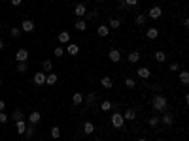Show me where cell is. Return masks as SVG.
Here are the masks:
<instances>
[{
  "label": "cell",
  "instance_id": "cell-1",
  "mask_svg": "<svg viewBox=\"0 0 189 141\" xmlns=\"http://www.w3.org/2000/svg\"><path fill=\"white\" fill-rule=\"evenodd\" d=\"M167 105H168V100L164 98L163 94H157V96H153V100H151V107H153L155 111H159V113L167 111Z\"/></svg>",
  "mask_w": 189,
  "mask_h": 141
},
{
  "label": "cell",
  "instance_id": "cell-2",
  "mask_svg": "<svg viewBox=\"0 0 189 141\" xmlns=\"http://www.w3.org/2000/svg\"><path fill=\"white\" fill-rule=\"evenodd\" d=\"M110 122H112V126H113L115 130H123V128H125V119H123L121 113H113V115L110 117Z\"/></svg>",
  "mask_w": 189,
  "mask_h": 141
},
{
  "label": "cell",
  "instance_id": "cell-3",
  "mask_svg": "<svg viewBox=\"0 0 189 141\" xmlns=\"http://www.w3.org/2000/svg\"><path fill=\"white\" fill-rule=\"evenodd\" d=\"M148 17L150 19H161L163 17V8L161 6H151L150 11H148Z\"/></svg>",
  "mask_w": 189,
  "mask_h": 141
},
{
  "label": "cell",
  "instance_id": "cell-4",
  "mask_svg": "<svg viewBox=\"0 0 189 141\" xmlns=\"http://www.w3.org/2000/svg\"><path fill=\"white\" fill-rule=\"evenodd\" d=\"M164 126H170L172 122H174V115L170 113V111H163V117H161V119H159Z\"/></svg>",
  "mask_w": 189,
  "mask_h": 141
},
{
  "label": "cell",
  "instance_id": "cell-5",
  "mask_svg": "<svg viewBox=\"0 0 189 141\" xmlns=\"http://www.w3.org/2000/svg\"><path fill=\"white\" fill-rule=\"evenodd\" d=\"M19 28H21L23 32H32V30H34V23H32L30 19H25V21L21 23V27H19Z\"/></svg>",
  "mask_w": 189,
  "mask_h": 141
},
{
  "label": "cell",
  "instance_id": "cell-6",
  "mask_svg": "<svg viewBox=\"0 0 189 141\" xmlns=\"http://www.w3.org/2000/svg\"><path fill=\"white\" fill-rule=\"evenodd\" d=\"M15 60H17V62H27V60H29V51H27V49H19V51L15 53Z\"/></svg>",
  "mask_w": 189,
  "mask_h": 141
},
{
  "label": "cell",
  "instance_id": "cell-7",
  "mask_svg": "<svg viewBox=\"0 0 189 141\" xmlns=\"http://www.w3.org/2000/svg\"><path fill=\"white\" fill-rule=\"evenodd\" d=\"M34 85H36V87L45 85V72H36V74H34Z\"/></svg>",
  "mask_w": 189,
  "mask_h": 141
},
{
  "label": "cell",
  "instance_id": "cell-8",
  "mask_svg": "<svg viewBox=\"0 0 189 141\" xmlns=\"http://www.w3.org/2000/svg\"><path fill=\"white\" fill-rule=\"evenodd\" d=\"M74 13H76L80 19H83V17L87 15V6H85V4H78V6L74 8Z\"/></svg>",
  "mask_w": 189,
  "mask_h": 141
},
{
  "label": "cell",
  "instance_id": "cell-9",
  "mask_svg": "<svg viewBox=\"0 0 189 141\" xmlns=\"http://www.w3.org/2000/svg\"><path fill=\"white\" fill-rule=\"evenodd\" d=\"M108 58H110L112 62H119V60H121V51H119V49H112V51L108 53Z\"/></svg>",
  "mask_w": 189,
  "mask_h": 141
},
{
  "label": "cell",
  "instance_id": "cell-10",
  "mask_svg": "<svg viewBox=\"0 0 189 141\" xmlns=\"http://www.w3.org/2000/svg\"><path fill=\"white\" fill-rule=\"evenodd\" d=\"M138 77H142V79H150V77H151V72H150V68H146V66L138 68Z\"/></svg>",
  "mask_w": 189,
  "mask_h": 141
},
{
  "label": "cell",
  "instance_id": "cell-11",
  "mask_svg": "<svg viewBox=\"0 0 189 141\" xmlns=\"http://www.w3.org/2000/svg\"><path fill=\"white\" fill-rule=\"evenodd\" d=\"M40 119H42L40 111H32V113L29 115V122H30V124H38V122H40Z\"/></svg>",
  "mask_w": 189,
  "mask_h": 141
},
{
  "label": "cell",
  "instance_id": "cell-12",
  "mask_svg": "<svg viewBox=\"0 0 189 141\" xmlns=\"http://www.w3.org/2000/svg\"><path fill=\"white\" fill-rule=\"evenodd\" d=\"M66 53H68V55H72V57H76V55L80 53V47H78L76 43H68V47H66Z\"/></svg>",
  "mask_w": 189,
  "mask_h": 141
},
{
  "label": "cell",
  "instance_id": "cell-13",
  "mask_svg": "<svg viewBox=\"0 0 189 141\" xmlns=\"http://www.w3.org/2000/svg\"><path fill=\"white\" fill-rule=\"evenodd\" d=\"M146 36H148L150 40H157V38H159V30H157L155 27H150V28L146 30Z\"/></svg>",
  "mask_w": 189,
  "mask_h": 141
},
{
  "label": "cell",
  "instance_id": "cell-14",
  "mask_svg": "<svg viewBox=\"0 0 189 141\" xmlns=\"http://www.w3.org/2000/svg\"><path fill=\"white\" fill-rule=\"evenodd\" d=\"M83 98H85V96H83L81 92H74V96H72V104H74V105H81V104H83Z\"/></svg>",
  "mask_w": 189,
  "mask_h": 141
},
{
  "label": "cell",
  "instance_id": "cell-15",
  "mask_svg": "<svg viewBox=\"0 0 189 141\" xmlns=\"http://www.w3.org/2000/svg\"><path fill=\"white\" fill-rule=\"evenodd\" d=\"M15 130H17V134H25V130H27V122L23 121V119L17 121V122H15Z\"/></svg>",
  "mask_w": 189,
  "mask_h": 141
},
{
  "label": "cell",
  "instance_id": "cell-16",
  "mask_svg": "<svg viewBox=\"0 0 189 141\" xmlns=\"http://www.w3.org/2000/svg\"><path fill=\"white\" fill-rule=\"evenodd\" d=\"M74 27H76V30H80V32H83V30H87V21H85V19H78Z\"/></svg>",
  "mask_w": 189,
  "mask_h": 141
},
{
  "label": "cell",
  "instance_id": "cell-17",
  "mask_svg": "<svg viewBox=\"0 0 189 141\" xmlns=\"http://www.w3.org/2000/svg\"><path fill=\"white\" fill-rule=\"evenodd\" d=\"M97 34H99L100 38H106V36L110 34V28H108V25H100V27L97 28Z\"/></svg>",
  "mask_w": 189,
  "mask_h": 141
},
{
  "label": "cell",
  "instance_id": "cell-18",
  "mask_svg": "<svg viewBox=\"0 0 189 141\" xmlns=\"http://www.w3.org/2000/svg\"><path fill=\"white\" fill-rule=\"evenodd\" d=\"M127 60H129L131 64H136V62L140 60V53H138V51H131L129 57H127Z\"/></svg>",
  "mask_w": 189,
  "mask_h": 141
},
{
  "label": "cell",
  "instance_id": "cell-19",
  "mask_svg": "<svg viewBox=\"0 0 189 141\" xmlns=\"http://www.w3.org/2000/svg\"><path fill=\"white\" fill-rule=\"evenodd\" d=\"M83 132H85L87 135H91V134L94 132V124H93L91 121H85V122H83Z\"/></svg>",
  "mask_w": 189,
  "mask_h": 141
},
{
  "label": "cell",
  "instance_id": "cell-20",
  "mask_svg": "<svg viewBox=\"0 0 189 141\" xmlns=\"http://www.w3.org/2000/svg\"><path fill=\"white\" fill-rule=\"evenodd\" d=\"M123 119H125V121H134V119H136V111H134V109H127V111L123 113Z\"/></svg>",
  "mask_w": 189,
  "mask_h": 141
},
{
  "label": "cell",
  "instance_id": "cell-21",
  "mask_svg": "<svg viewBox=\"0 0 189 141\" xmlns=\"http://www.w3.org/2000/svg\"><path fill=\"white\" fill-rule=\"evenodd\" d=\"M57 40H59V43H68V41H70V34H68L66 30H62V32L59 34Z\"/></svg>",
  "mask_w": 189,
  "mask_h": 141
},
{
  "label": "cell",
  "instance_id": "cell-22",
  "mask_svg": "<svg viewBox=\"0 0 189 141\" xmlns=\"http://www.w3.org/2000/svg\"><path fill=\"white\" fill-rule=\"evenodd\" d=\"M146 21H148V17H146L144 13H138V15H136V19H134V23H136L138 27H142V25H146Z\"/></svg>",
  "mask_w": 189,
  "mask_h": 141
},
{
  "label": "cell",
  "instance_id": "cell-23",
  "mask_svg": "<svg viewBox=\"0 0 189 141\" xmlns=\"http://www.w3.org/2000/svg\"><path fill=\"white\" fill-rule=\"evenodd\" d=\"M119 27H121V21H119V19H110V21H108V28H115V30H117Z\"/></svg>",
  "mask_w": 189,
  "mask_h": 141
},
{
  "label": "cell",
  "instance_id": "cell-24",
  "mask_svg": "<svg viewBox=\"0 0 189 141\" xmlns=\"http://www.w3.org/2000/svg\"><path fill=\"white\" fill-rule=\"evenodd\" d=\"M100 85H102L104 88H112V87H113V81H112V77H102V79H100Z\"/></svg>",
  "mask_w": 189,
  "mask_h": 141
},
{
  "label": "cell",
  "instance_id": "cell-25",
  "mask_svg": "<svg viewBox=\"0 0 189 141\" xmlns=\"http://www.w3.org/2000/svg\"><path fill=\"white\" fill-rule=\"evenodd\" d=\"M153 58H155L157 62H164V60H167V53H164V51H157V53L153 55Z\"/></svg>",
  "mask_w": 189,
  "mask_h": 141
},
{
  "label": "cell",
  "instance_id": "cell-26",
  "mask_svg": "<svg viewBox=\"0 0 189 141\" xmlns=\"http://www.w3.org/2000/svg\"><path fill=\"white\" fill-rule=\"evenodd\" d=\"M94 100H97V94H94V92H89L87 98H83V102H87V105H93Z\"/></svg>",
  "mask_w": 189,
  "mask_h": 141
},
{
  "label": "cell",
  "instance_id": "cell-27",
  "mask_svg": "<svg viewBox=\"0 0 189 141\" xmlns=\"http://www.w3.org/2000/svg\"><path fill=\"white\" fill-rule=\"evenodd\" d=\"M55 83H57V74L45 75V85H55Z\"/></svg>",
  "mask_w": 189,
  "mask_h": 141
},
{
  "label": "cell",
  "instance_id": "cell-28",
  "mask_svg": "<svg viewBox=\"0 0 189 141\" xmlns=\"http://www.w3.org/2000/svg\"><path fill=\"white\" fill-rule=\"evenodd\" d=\"M148 124H150L151 128L159 126V124H161V121H159V117H150V119H148Z\"/></svg>",
  "mask_w": 189,
  "mask_h": 141
},
{
  "label": "cell",
  "instance_id": "cell-29",
  "mask_svg": "<svg viewBox=\"0 0 189 141\" xmlns=\"http://www.w3.org/2000/svg\"><path fill=\"white\" fill-rule=\"evenodd\" d=\"M27 68H29L27 62H17V72H19V74H25V72H27Z\"/></svg>",
  "mask_w": 189,
  "mask_h": 141
},
{
  "label": "cell",
  "instance_id": "cell-30",
  "mask_svg": "<svg viewBox=\"0 0 189 141\" xmlns=\"http://www.w3.org/2000/svg\"><path fill=\"white\" fill-rule=\"evenodd\" d=\"M12 119H13L15 122H17V121H21V119H23V113H21L19 109H15V111L12 113Z\"/></svg>",
  "mask_w": 189,
  "mask_h": 141
},
{
  "label": "cell",
  "instance_id": "cell-31",
  "mask_svg": "<svg viewBox=\"0 0 189 141\" xmlns=\"http://www.w3.org/2000/svg\"><path fill=\"white\" fill-rule=\"evenodd\" d=\"M180 81H182L183 85H187V83H189V74H187V72H180Z\"/></svg>",
  "mask_w": 189,
  "mask_h": 141
},
{
  "label": "cell",
  "instance_id": "cell-32",
  "mask_svg": "<svg viewBox=\"0 0 189 141\" xmlns=\"http://www.w3.org/2000/svg\"><path fill=\"white\" fill-rule=\"evenodd\" d=\"M100 107H102V111H110V109L113 107V104H112V102H108V100H104V102L100 104Z\"/></svg>",
  "mask_w": 189,
  "mask_h": 141
},
{
  "label": "cell",
  "instance_id": "cell-33",
  "mask_svg": "<svg viewBox=\"0 0 189 141\" xmlns=\"http://www.w3.org/2000/svg\"><path fill=\"white\" fill-rule=\"evenodd\" d=\"M25 134H27V137H32V135L36 134V128H34V124H30V126H27V130H25Z\"/></svg>",
  "mask_w": 189,
  "mask_h": 141
},
{
  "label": "cell",
  "instance_id": "cell-34",
  "mask_svg": "<svg viewBox=\"0 0 189 141\" xmlns=\"http://www.w3.org/2000/svg\"><path fill=\"white\" fill-rule=\"evenodd\" d=\"M51 137H53V139H59V137H61V130H59V126H53V128H51Z\"/></svg>",
  "mask_w": 189,
  "mask_h": 141
},
{
  "label": "cell",
  "instance_id": "cell-35",
  "mask_svg": "<svg viewBox=\"0 0 189 141\" xmlns=\"http://www.w3.org/2000/svg\"><path fill=\"white\" fill-rule=\"evenodd\" d=\"M42 68H44V72H49V70L53 68V64H51V60H44V64H42Z\"/></svg>",
  "mask_w": 189,
  "mask_h": 141
},
{
  "label": "cell",
  "instance_id": "cell-36",
  "mask_svg": "<svg viewBox=\"0 0 189 141\" xmlns=\"http://www.w3.org/2000/svg\"><path fill=\"white\" fill-rule=\"evenodd\" d=\"M8 119H10V117H8L4 111H0V124H6V122H8Z\"/></svg>",
  "mask_w": 189,
  "mask_h": 141
},
{
  "label": "cell",
  "instance_id": "cell-37",
  "mask_svg": "<svg viewBox=\"0 0 189 141\" xmlns=\"http://www.w3.org/2000/svg\"><path fill=\"white\" fill-rule=\"evenodd\" d=\"M125 85H127L129 88H134V87H136V83H134L132 77H127V79H125Z\"/></svg>",
  "mask_w": 189,
  "mask_h": 141
},
{
  "label": "cell",
  "instance_id": "cell-38",
  "mask_svg": "<svg viewBox=\"0 0 189 141\" xmlns=\"http://www.w3.org/2000/svg\"><path fill=\"white\" fill-rule=\"evenodd\" d=\"M53 55H55V57H62V55H64V49H62V47H55Z\"/></svg>",
  "mask_w": 189,
  "mask_h": 141
},
{
  "label": "cell",
  "instance_id": "cell-39",
  "mask_svg": "<svg viewBox=\"0 0 189 141\" xmlns=\"http://www.w3.org/2000/svg\"><path fill=\"white\" fill-rule=\"evenodd\" d=\"M19 34H21V28H19V27H12V36H13V38H17Z\"/></svg>",
  "mask_w": 189,
  "mask_h": 141
},
{
  "label": "cell",
  "instance_id": "cell-40",
  "mask_svg": "<svg viewBox=\"0 0 189 141\" xmlns=\"http://www.w3.org/2000/svg\"><path fill=\"white\" fill-rule=\"evenodd\" d=\"M168 70H170V72H178V70H180V66H178V62H172V64L168 66Z\"/></svg>",
  "mask_w": 189,
  "mask_h": 141
},
{
  "label": "cell",
  "instance_id": "cell-41",
  "mask_svg": "<svg viewBox=\"0 0 189 141\" xmlns=\"http://www.w3.org/2000/svg\"><path fill=\"white\" fill-rule=\"evenodd\" d=\"M125 4H127V8H129V6L134 8V6H138V0H125Z\"/></svg>",
  "mask_w": 189,
  "mask_h": 141
},
{
  "label": "cell",
  "instance_id": "cell-42",
  "mask_svg": "<svg viewBox=\"0 0 189 141\" xmlns=\"http://www.w3.org/2000/svg\"><path fill=\"white\" fill-rule=\"evenodd\" d=\"M119 8H121V10H127V4H125V0H119Z\"/></svg>",
  "mask_w": 189,
  "mask_h": 141
},
{
  "label": "cell",
  "instance_id": "cell-43",
  "mask_svg": "<svg viewBox=\"0 0 189 141\" xmlns=\"http://www.w3.org/2000/svg\"><path fill=\"white\" fill-rule=\"evenodd\" d=\"M23 0H12V6H21Z\"/></svg>",
  "mask_w": 189,
  "mask_h": 141
},
{
  "label": "cell",
  "instance_id": "cell-44",
  "mask_svg": "<svg viewBox=\"0 0 189 141\" xmlns=\"http://www.w3.org/2000/svg\"><path fill=\"white\" fill-rule=\"evenodd\" d=\"M4 107H6V104H4V102H0V111H4Z\"/></svg>",
  "mask_w": 189,
  "mask_h": 141
},
{
  "label": "cell",
  "instance_id": "cell-45",
  "mask_svg": "<svg viewBox=\"0 0 189 141\" xmlns=\"http://www.w3.org/2000/svg\"><path fill=\"white\" fill-rule=\"evenodd\" d=\"M4 49V41H0V51H2Z\"/></svg>",
  "mask_w": 189,
  "mask_h": 141
},
{
  "label": "cell",
  "instance_id": "cell-46",
  "mask_svg": "<svg viewBox=\"0 0 189 141\" xmlns=\"http://www.w3.org/2000/svg\"><path fill=\"white\" fill-rule=\"evenodd\" d=\"M138 141H148V139H146V137H140V139H138Z\"/></svg>",
  "mask_w": 189,
  "mask_h": 141
},
{
  "label": "cell",
  "instance_id": "cell-47",
  "mask_svg": "<svg viewBox=\"0 0 189 141\" xmlns=\"http://www.w3.org/2000/svg\"><path fill=\"white\" fill-rule=\"evenodd\" d=\"M49 2H57V0H49Z\"/></svg>",
  "mask_w": 189,
  "mask_h": 141
},
{
  "label": "cell",
  "instance_id": "cell-48",
  "mask_svg": "<svg viewBox=\"0 0 189 141\" xmlns=\"http://www.w3.org/2000/svg\"><path fill=\"white\" fill-rule=\"evenodd\" d=\"M99 2H106V0H99Z\"/></svg>",
  "mask_w": 189,
  "mask_h": 141
},
{
  "label": "cell",
  "instance_id": "cell-49",
  "mask_svg": "<svg viewBox=\"0 0 189 141\" xmlns=\"http://www.w3.org/2000/svg\"><path fill=\"white\" fill-rule=\"evenodd\" d=\"M155 141H163V139H155Z\"/></svg>",
  "mask_w": 189,
  "mask_h": 141
},
{
  "label": "cell",
  "instance_id": "cell-50",
  "mask_svg": "<svg viewBox=\"0 0 189 141\" xmlns=\"http://www.w3.org/2000/svg\"><path fill=\"white\" fill-rule=\"evenodd\" d=\"M0 85H2V79H0Z\"/></svg>",
  "mask_w": 189,
  "mask_h": 141
}]
</instances>
